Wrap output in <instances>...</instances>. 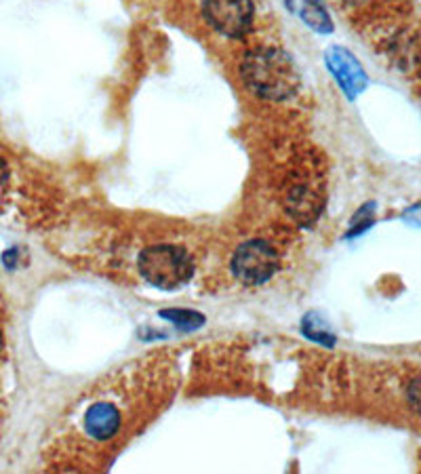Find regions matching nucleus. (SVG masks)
Listing matches in <instances>:
<instances>
[{"instance_id":"nucleus-5","label":"nucleus","mask_w":421,"mask_h":474,"mask_svg":"<svg viewBox=\"0 0 421 474\" xmlns=\"http://www.w3.org/2000/svg\"><path fill=\"white\" fill-rule=\"evenodd\" d=\"M278 270V253L266 241H249L236 249L232 272L246 284L266 283Z\"/></svg>"},{"instance_id":"nucleus-8","label":"nucleus","mask_w":421,"mask_h":474,"mask_svg":"<svg viewBox=\"0 0 421 474\" xmlns=\"http://www.w3.org/2000/svg\"><path fill=\"white\" fill-rule=\"evenodd\" d=\"M297 11H300L301 19L306 21L312 30L320 32V35H327V32L333 30L329 13L318 0H300V3H297Z\"/></svg>"},{"instance_id":"nucleus-12","label":"nucleus","mask_w":421,"mask_h":474,"mask_svg":"<svg viewBox=\"0 0 421 474\" xmlns=\"http://www.w3.org/2000/svg\"><path fill=\"white\" fill-rule=\"evenodd\" d=\"M7 175H9V171H7V165H4V160L0 159V186H3L4 182H7Z\"/></svg>"},{"instance_id":"nucleus-7","label":"nucleus","mask_w":421,"mask_h":474,"mask_svg":"<svg viewBox=\"0 0 421 474\" xmlns=\"http://www.w3.org/2000/svg\"><path fill=\"white\" fill-rule=\"evenodd\" d=\"M320 207H323V203H320L318 192L308 186H295L291 190L289 198H286V211H289L295 220L303 221V224L316 220Z\"/></svg>"},{"instance_id":"nucleus-4","label":"nucleus","mask_w":421,"mask_h":474,"mask_svg":"<svg viewBox=\"0 0 421 474\" xmlns=\"http://www.w3.org/2000/svg\"><path fill=\"white\" fill-rule=\"evenodd\" d=\"M202 15L213 30L228 38H243L253 26V0H205Z\"/></svg>"},{"instance_id":"nucleus-13","label":"nucleus","mask_w":421,"mask_h":474,"mask_svg":"<svg viewBox=\"0 0 421 474\" xmlns=\"http://www.w3.org/2000/svg\"><path fill=\"white\" fill-rule=\"evenodd\" d=\"M350 3H363V0H350Z\"/></svg>"},{"instance_id":"nucleus-9","label":"nucleus","mask_w":421,"mask_h":474,"mask_svg":"<svg viewBox=\"0 0 421 474\" xmlns=\"http://www.w3.org/2000/svg\"><path fill=\"white\" fill-rule=\"evenodd\" d=\"M160 316L162 319L175 322V325L182 329H196L205 322V316L192 310H162Z\"/></svg>"},{"instance_id":"nucleus-10","label":"nucleus","mask_w":421,"mask_h":474,"mask_svg":"<svg viewBox=\"0 0 421 474\" xmlns=\"http://www.w3.org/2000/svg\"><path fill=\"white\" fill-rule=\"evenodd\" d=\"M303 331H306V336H310L312 339H318V342L333 344V336H331L329 331H323V329L318 327L316 321L308 319L306 322H303Z\"/></svg>"},{"instance_id":"nucleus-1","label":"nucleus","mask_w":421,"mask_h":474,"mask_svg":"<svg viewBox=\"0 0 421 474\" xmlns=\"http://www.w3.org/2000/svg\"><path fill=\"white\" fill-rule=\"evenodd\" d=\"M243 81L257 97L283 102L300 87L293 59L280 49H255L243 61Z\"/></svg>"},{"instance_id":"nucleus-11","label":"nucleus","mask_w":421,"mask_h":474,"mask_svg":"<svg viewBox=\"0 0 421 474\" xmlns=\"http://www.w3.org/2000/svg\"><path fill=\"white\" fill-rule=\"evenodd\" d=\"M407 399H409V405H411L417 414H421V377H415L413 382L409 384Z\"/></svg>"},{"instance_id":"nucleus-2","label":"nucleus","mask_w":421,"mask_h":474,"mask_svg":"<svg viewBox=\"0 0 421 474\" xmlns=\"http://www.w3.org/2000/svg\"><path fill=\"white\" fill-rule=\"evenodd\" d=\"M127 414L129 411L125 409L121 394L116 390H104L95 394V400L82 405L78 411V437L95 445L108 443L125 428Z\"/></svg>"},{"instance_id":"nucleus-6","label":"nucleus","mask_w":421,"mask_h":474,"mask_svg":"<svg viewBox=\"0 0 421 474\" xmlns=\"http://www.w3.org/2000/svg\"><path fill=\"white\" fill-rule=\"evenodd\" d=\"M327 66L331 70V74L337 78L339 87L344 89V93L350 99H356L364 89H367L369 78L364 74L361 61L350 51L341 47H333L327 51Z\"/></svg>"},{"instance_id":"nucleus-3","label":"nucleus","mask_w":421,"mask_h":474,"mask_svg":"<svg viewBox=\"0 0 421 474\" xmlns=\"http://www.w3.org/2000/svg\"><path fill=\"white\" fill-rule=\"evenodd\" d=\"M192 260L188 253L171 245H156L139 255V272L159 289L183 287L192 276Z\"/></svg>"}]
</instances>
